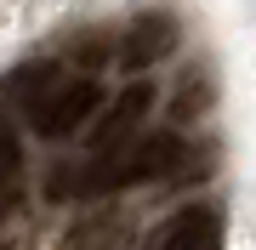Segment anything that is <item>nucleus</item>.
<instances>
[{
	"label": "nucleus",
	"mask_w": 256,
	"mask_h": 250,
	"mask_svg": "<svg viewBox=\"0 0 256 250\" xmlns=\"http://www.w3.org/2000/svg\"><path fill=\"white\" fill-rule=\"evenodd\" d=\"M182 165V142L171 131H148V137L126 142L114 154H92L86 165H68V171H52V199H92V194H114V188H131V182H154V176H171Z\"/></svg>",
	"instance_id": "f257e3e1"
},
{
	"label": "nucleus",
	"mask_w": 256,
	"mask_h": 250,
	"mask_svg": "<svg viewBox=\"0 0 256 250\" xmlns=\"http://www.w3.org/2000/svg\"><path fill=\"white\" fill-rule=\"evenodd\" d=\"M102 102H108V91H102L97 80H63V74H52L23 108H28V125H34L40 137H74Z\"/></svg>",
	"instance_id": "f03ea898"
},
{
	"label": "nucleus",
	"mask_w": 256,
	"mask_h": 250,
	"mask_svg": "<svg viewBox=\"0 0 256 250\" xmlns=\"http://www.w3.org/2000/svg\"><path fill=\"white\" fill-rule=\"evenodd\" d=\"M148 114H154V85H126V91L102 108V120L92 131V148L114 154V148H126V142H137V131H142Z\"/></svg>",
	"instance_id": "7ed1b4c3"
},
{
	"label": "nucleus",
	"mask_w": 256,
	"mask_h": 250,
	"mask_svg": "<svg viewBox=\"0 0 256 250\" xmlns=\"http://www.w3.org/2000/svg\"><path fill=\"white\" fill-rule=\"evenodd\" d=\"M142 250H222V222L205 205H188V211H176L171 222H160L148 233Z\"/></svg>",
	"instance_id": "20e7f679"
},
{
	"label": "nucleus",
	"mask_w": 256,
	"mask_h": 250,
	"mask_svg": "<svg viewBox=\"0 0 256 250\" xmlns=\"http://www.w3.org/2000/svg\"><path fill=\"white\" fill-rule=\"evenodd\" d=\"M171 40H176V23L165 17V11H148V17H137V23L126 28L120 57H126L131 68H148V63H160V57L171 51Z\"/></svg>",
	"instance_id": "39448f33"
},
{
	"label": "nucleus",
	"mask_w": 256,
	"mask_h": 250,
	"mask_svg": "<svg viewBox=\"0 0 256 250\" xmlns=\"http://www.w3.org/2000/svg\"><path fill=\"white\" fill-rule=\"evenodd\" d=\"M120 239H126V216H92L63 239V250H120Z\"/></svg>",
	"instance_id": "423d86ee"
},
{
	"label": "nucleus",
	"mask_w": 256,
	"mask_h": 250,
	"mask_svg": "<svg viewBox=\"0 0 256 250\" xmlns=\"http://www.w3.org/2000/svg\"><path fill=\"white\" fill-rule=\"evenodd\" d=\"M23 176V142H18V125L6 120V108H0V199L18 188Z\"/></svg>",
	"instance_id": "0eeeda50"
}]
</instances>
